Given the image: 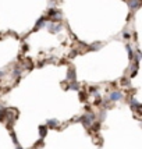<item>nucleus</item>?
<instances>
[{
	"instance_id": "obj_1",
	"label": "nucleus",
	"mask_w": 142,
	"mask_h": 149,
	"mask_svg": "<svg viewBox=\"0 0 142 149\" xmlns=\"http://www.w3.org/2000/svg\"><path fill=\"white\" fill-rule=\"evenodd\" d=\"M45 26H47V29L53 33H57L63 29V25H61V24H53V22H47Z\"/></svg>"
},
{
	"instance_id": "obj_2",
	"label": "nucleus",
	"mask_w": 142,
	"mask_h": 149,
	"mask_svg": "<svg viewBox=\"0 0 142 149\" xmlns=\"http://www.w3.org/2000/svg\"><path fill=\"white\" fill-rule=\"evenodd\" d=\"M120 99H123V93L118 91L111 92L109 95V100H111V102H117V100H120Z\"/></svg>"
},
{
	"instance_id": "obj_3",
	"label": "nucleus",
	"mask_w": 142,
	"mask_h": 149,
	"mask_svg": "<svg viewBox=\"0 0 142 149\" xmlns=\"http://www.w3.org/2000/svg\"><path fill=\"white\" fill-rule=\"evenodd\" d=\"M129 8L131 10H136V8H139L141 7V1L139 0H129Z\"/></svg>"
},
{
	"instance_id": "obj_4",
	"label": "nucleus",
	"mask_w": 142,
	"mask_h": 149,
	"mask_svg": "<svg viewBox=\"0 0 142 149\" xmlns=\"http://www.w3.org/2000/svg\"><path fill=\"white\" fill-rule=\"evenodd\" d=\"M46 22H45V17H40V18L36 21V25H35V29H39V28H42V26H45Z\"/></svg>"
},
{
	"instance_id": "obj_5",
	"label": "nucleus",
	"mask_w": 142,
	"mask_h": 149,
	"mask_svg": "<svg viewBox=\"0 0 142 149\" xmlns=\"http://www.w3.org/2000/svg\"><path fill=\"white\" fill-rule=\"evenodd\" d=\"M79 120H82V123H84V125H85V127H90V125H92V120H90L89 117L84 116V117H81Z\"/></svg>"
},
{
	"instance_id": "obj_6",
	"label": "nucleus",
	"mask_w": 142,
	"mask_h": 149,
	"mask_svg": "<svg viewBox=\"0 0 142 149\" xmlns=\"http://www.w3.org/2000/svg\"><path fill=\"white\" fill-rule=\"evenodd\" d=\"M47 125L49 127H58V121L56 118H50V120H47Z\"/></svg>"
},
{
	"instance_id": "obj_7",
	"label": "nucleus",
	"mask_w": 142,
	"mask_h": 149,
	"mask_svg": "<svg viewBox=\"0 0 142 149\" xmlns=\"http://www.w3.org/2000/svg\"><path fill=\"white\" fill-rule=\"evenodd\" d=\"M131 107H135V109L139 110V109H141V103H139L136 99H132V100H131Z\"/></svg>"
},
{
	"instance_id": "obj_8",
	"label": "nucleus",
	"mask_w": 142,
	"mask_h": 149,
	"mask_svg": "<svg viewBox=\"0 0 142 149\" xmlns=\"http://www.w3.org/2000/svg\"><path fill=\"white\" fill-rule=\"evenodd\" d=\"M46 132H47V130H46L45 125H40L39 127V134H40V136L43 138V136H46Z\"/></svg>"
},
{
	"instance_id": "obj_9",
	"label": "nucleus",
	"mask_w": 142,
	"mask_h": 149,
	"mask_svg": "<svg viewBox=\"0 0 142 149\" xmlns=\"http://www.w3.org/2000/svg\"><path fill=\"white\" fill-rule=\"evenodd\" d=\"M134 60H135V63L136 64H138V63H139V61H141V52H139V50H138V52L135 53V54H134Z\"/></svg>"
},
{
	"instance_id": "obj_10",
	"label": "nucleus",
	"mask_w": 142,
	"mask_h": 149,
	"mask_svg": "<svg viewBox=\"0 0 142 149\" xmlns=\"http://www.w3.org/2000/svg\"><path fill=\"white\" fill-rule=\"evenodd\" d=\"M67 79H75V72H74L72 68H71L70 71H68V74H67Z\"/></svg>"
},
{
	"instance_id": "obj_11",
	"label": "nucleus",
	"mask_w": 142,
	"mask_h": 149,
	"mask_svg": "<svg viewBox=\"0 0 142 149\" xmlns=\"http://www.w3.org/2000/svg\"><path fill=\"white\" fill-rule=\"evenodd\" d=\"M127 52H128V56H129V58L132 60V57H134V52H132V49H131V46H127Z\"/></svg>"
},
{
	"instance_id": "obj_12",
	"label": "nucleus",
	"mask_w": 142,
	"mask_h": 149,
	"mask_svg": "<svg viewBox=\"0 0 142 149\" xmlns=\"http://www.w3.org/2000/svg\"><path fill=\"white\" fill-rule=\"evenodd\" d=\"M102 46V43H93V45L90 46V50H96V49H99Z\"/></svg>"
},
{
	"instance_id": "obj_13",
	"label": "nucleus",
	"mask_w": 142,
	"mask_h": 149,
	"mask_svg": "<svg viewBox=\"0 0 142 149\" xmlns=\"http://www.w3.org/2000/svg\"><path fill=\"white\" fill-rule=\"evenodd\" d=\"M70 88H71V89H75V91H78V89H79V85H78L77 82H72V84L70 85Z\"/></svg>"
},
{
	"instance_id": "obj_14",
	"label": "nucleus",
	"mask_w": 142,
	"mask_h": 149,
	"mask_svg": "<svg viewBox=\"0 0 142 149\" xmlns=\"http://www.w3.org/2000/svg\"><path fill=\"white\" fill-rule=\"evenodd\" d=\"M56 13H57V11H56L54 8H50V10H49V14H47V15H49V17H54V15H56Z\"/></svg>"
},
{
	"instance_id": "obj_15",
	"label": "nucleus",
	"mask_w": 142,
	"mask_h": 149,
	"mask_svg": "<svg viewBox=\"0 0 142 149\" xmlns=\"http://www.w3.org/2000/svg\"><path fill=\"white\" fill-rule=\"evenodd\" d=\"M11 138H13V142L14 143H18V141H17V136H15V134H14V132H11Z\"/></svg>"
},
{
	"instance_id": "obj_16",
	"label": "nucleus",
	"mask_w": 142,
	"mask_h": 149,
	"mask_svg": "<svg viewBox=\"0 0 142 149\" xmlns=\"http://www.w3.org/2000/svg\"><path fill=\"white\" fill-rule=\"evenodd\" d=\"M19 74H21V70H18V68H15V70H14V77H18Z\"/></svg>"
},
{
	"instance_id": "obj_17",
	"label": "nucleus",
	"mask_w": 142,
	"mask_h": 149,
	"mask_svg": "<svg viewBox=\"0 0 142 149\" xmlns=\"http://www.w3.org/2000/svg\"><path fill=\"white\" fill-rule=\"evenodd\" d=\"M3 77H4V72H3V71H0V78H3Z\"/></svg>"
},
{
	"instance_id": "obj_18",
	"label": "nucleus",
	"mask_w": 142,
	"mask_h": 149,
	"mask_svg": "<svg viewBox=\"0 0 142 149\" xmlns=\"http://www.w3.org/2000/svg\"><path fill=\"white\" fill-rule=\"evenodd\" d=\"M17 149H21V148H19V146H18V148H17Z\"/></svg>"
}]
</instances>
